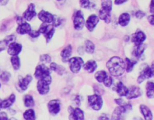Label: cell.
Returning <instances> with one entry per match:
<instances>
[{
  "label": "cell",
  "instance_id": "obj_1",
  "mask_svg": "<svg viewBox=\"0 0 154 120\" xmlns=\"http://www.w3.org/2000/svg\"><path fill=\"white\" fill-rule=\"evenodd\" d=\"M106 67L112 76L118 77L124 73L126 70V64L121 58L113 56L106 62Z\"/></svg>",
  "mask_w": 154,
  "mask_h": 120
},
{
  "label": "cell",
  "instance_id": "obj_2",
  "mask_svg": "<svg viewBox=\"0 0 154 120\" xmlns=\"http://www.w3.org/2000/svg\"><path fill=\"white\" fill-rule=\"evenodd\" d=\"M34 76L38 80H42L48 85H50L51 83L52 78L50 74V70L44 64L38 65L36 67Z\"/></svg>",
  "mask_w": 154,
  "mask_h": 120
},
{
  "label": "cell",
  "instance_id": "obj_3",
  "mask_svg": "<svg viewBox=\"0 0 154 120\" xmlns=\"http://www.w3.org/2000/svg\"><path fill=\"white\" fill-rule=\"evenodd\" d=\"M132 106L130 104L126 103L125 102L117 107L112 112V118L114 119H120L123 118V115L131 111Z\"/></svg>",
  "mask_w": 154,
  "mask_h": 120
},
{
  "label": "cell",
  "instance_id": "obj_4",
  "mask_svg": "<svg viewBox=\"0 0 154 120\" xmlns=\"http://www.w3.org/2000/svg\"><path fill=\"white\" fill-rule=\"evenodd\" d=\"M18 26L16 29V32L21 35L28 34L31 30L30 25L27 23L23 17H17L16 19Z\"/></svg>",
  "mask_w": 154,
  "mask_h": 120
},
{
  "label": "cell",
  "instance_id": "obj_5",
  "mask_svg": "<svg viewBox=\"0 0 154 120\" xmlns=\"http://www.w3.org/2000/svg\"><path fill=\"white\" fill-rule=\"evenodd\" d=\"M88 103L89 106L94 110H99L103 105L102 97L97 94L88 96Z\"/></svg>",
  "mask_w": 154,
  "mask_h": 120
},
{
  "label": "cell",
  "instance_id": "obj_6",
  "mask_svg": "<svg viewBox=\"0 0 154 120\" xmlns=\"http://www.w3.org/2000/svg\"><path fill=\"white\" fill-rule=\"evenodd\" d=\"M69 68L71 71L73 73H78L84 64V61L81 57H73L69 59Z\"/></svg>",
  "mask_w": 154,
  "mask_h": 120
},
{
  "label": "cell",
  "instance_id": "obj_7",
  "mask_svg": "<svg viewBox=\"0 0 154 120\" xmlns=\"http://www.w3.org/2000/svg\"><path fill=\"white\" fill-rule=\"evenodd\" d=\"M153 76H154V66L153 65L150 67L146 66L141 71L137 79V82L141 83L146 79H149Z\"/></svg>",
  "mask_w": 154,
  "mask_h": 120
},
{
  "label": "cell",
  "instance_id": "obj_8",
  "mask_svg": "<svg viewBox=\"0 0 154 120\" xmlns=\"http://www.w3.org/2000/svg\"><path fill=\"white\" fill-rule=\"evenodd\" d=\"M85 24V20L84 17V14L81 10H78L73 18V26L76 30H81L83 28Z\"/></svg>",
  "mask_w": 154,
  "mask_h": 120
},
{
  "label": "cell",
  "instance_id": "obj_9",
  "mask_svg": "<svg viewBox=\"0 0 154 120\" xmlns=\"http://www.w3.org/2000/svg\"><path fill=\"white\" fill-rule=\"evenodd\" d=\"M48 108L52 115H56L60 111V101L58 100H52L48 104Z\"/></svg>",
  "mask_w": 154,
  "mask_h": 120
},
{
  "label": "cell",
  "instance_id": "obj_10",
  "mask_svg": "<svg viewBox=\"0 0 154 120\" xmlns=\"http://www.w3.org/2000/svg\"><path fill=\"white\" fill-rule=\"evenodd\" d=\"M69 112L70 113L69 119L75 120H82L84 119V114L83 111L79 108L73 109L72 107H69Z\"/></svg>",
  "mask_w": 154,
  "mask_h": 120
},
{
  "label": "cell",
  "instance_id": "obj_11",
  "mask_svg": "<svg viewBox=\"0 0 154 120\" xmlns=\"http://www.w3.org/2000/svg\"><path fill=\"white\" fill-rule=\"evenodd\" d=\"M36 14L35 5L34 4H30L28 6L27 9L23 12V17L25 20L30 21L36 16Z\"/></svg>",
  "mask_w": 154,
  "mask_h": 120
},
{
  "label": "cell",
  "instance_id": "obj_12",
  "mask_svg": "<svg viewBox=\"0 0 154 120\" xmlns=\"http://www.w3.org/2000/svg\"><path fill=\"white\" fill-rule=\"evenodd\" d=\"M99 18L95 14H92L88 17L85 22V26L88 31H93L94 30L99 21Z\"/></svg>",
  "mask_w": 154,
  "mask_h": 120
},
{
  "label": "cell",
  "instance_id": "obj_13",
  "mask_svg": "<svg viewBox=\"0 0 154 120\" xmlns=\"http://www.w3.org/2000/svg\"><path fill=\"white\" fill-rule=\"evenodd\" d=\"M22 46L20 44L17 43L15 41L10 43L8 46V50L7 52L10 55L14 56V55H18L21 50H22Z\"/></svg>",
  "mask_w": 154,
  "mask_h": 120
},
{
  "label": "cell",
  "instance_id": "obj_14",
  "mask_svg": "<svg viewBox=\"0 0 154 120\" xmlns=\"http://www.w3.org/2000/svg\"><path fill=\"white\" fill-rule=\"evenodd\" d=\"M54 17L51 13L42 10L40 11L38 14V18L43 23H52L53 20H54Z\"/></svg>",
  "mask_w": 154,
  "mask_h": 120
},
{
  "label": "cell",
  "instance_id": "obj_15",
  "mask_svg": "<svg viewBox=\"0 0 154 120\" xmlns=\"http://www.w3.org/2000/svg\"><path fill=\"white\" fill-rule=\"evenodd\" d=\"M146 36L145 34L142 31H138L134 33L132 37V42H133L135 46L140 45L146 40Z\"/></svg>",
  "mask_w": 154,
  "mask_h": 120
},
{
  "label": "cell",
  "instance_id": "obj_16",
  "mask_svg": "<svg viewBox=\"0 0 154 120\" xmlns=\"http://www.w3.org/2000/svg\"><path fill=\"white\" fill-rule=\"evenodd\" d=\"M141 94L142 92L141 91V89L138 87L132 86L130 88V89H128V92L126 95V98L128 100L135 98L140 97Z\"/></svg>",
  "mask_w": 154,
  "mask_h": 120
},
{
  "label": "cell",
  "instance_id": "obj_17",
  "mask_svg": "<svg viewBox=\"0 0 154 120\" xmlns=\"http://www.w3.org/2000/svg\"><path fill=\"white\" fill-rule=\"evenodd\" d=\"M111 11L103 8H101L99 11V18L103 20L106 23H109L111 22Z\"/></svg>",
  "mask_w": 154,
  "mask_h": 120
},
{
  "label": "cell",
  "instance_id": "obj_18",
  "mask_svg": "<svg viewBox=\"0 0 154 120\" xmlns=\"http://www.w3.org/2000/svg\"><path fill=\"white\" fill-rule=\"evenodd\" d=\"M49 85L45 82L38 80L37 83V89L38 93L41 95H45L49 91Z\"/></svg>",
  "mask_w": 154,
  "mask_h": 120
},
{
  "label": "cell",
  "instance_id": "obj_19",
  "mask_svg": "<svg viewBox=\"0 0 154 120\" xmlns=\"http://www.w3.org/2000/svg\"><path fill=\"white\" fill-rule=\"evenodd\" d=\"M32 80V77L30 75H26L25 77L21 78L19 80V86L22 91H25L27 88L29 83Z\"/></svg>",
  "mask_w": 154,
  "mask_h": 120
},
{
  "label": "cell",
  "instance_id": "obj_20",
  "mask_svg": "<svg viewBox=\"0 0 154 120\" xmlns=\"http://www.w3.org/2000/svg\"><path fill=\"white\" fill-rule=\"evenodd\" d=\"M72 46L70 44L67 46L64 49H63V50L61 52V56L63 62H66L69 61L72 55Z\"/></svg>",
  "mask_w": 154,
  "mask_h": 120
},
{
  "label": "cell",
  "instance_id": "obj_21",
  "mask_svg": "<svg viewBox=\"0 0 154 120\" xmlns=\"http://www.w3.org/2000/svg\"><path fill=\"white\" fill-rule=\"evenodd\" d=\"M140 109L141 113L143 115L145 119H147V120L152 119L153 118L152 113L147 106H145L144 104H141L140 106Z\"/></svg>",
  "mask_w": 154,
  "mask_h": 120
},
{
  "label": "cell",
  "instance_id": "obj_22",
  "mask_svg": "<svg viewBox=\"0 0 154 120\" xmlns=\"http://www.w3.org/2000/svg\"><path fill=\"white\" fill-rule=\"evenodd\" d=\"M84 68L89 73H93L97 68V64L94 60H89L84 64Z\"/></svg>",
  "mask_w": 154,
  "mask_h": 120
},
{
  "label": "cell",
  "instance_id": "obj_23",
  "mask_svg": "<svg viewBox=\"0 0 154 120\" xmlns=\"http://www.w3.org/2000/svg\"><path fill=\"white\" fill-rule=\"evenodd\" d=\"M116 92L120 97L126 96L128 92V88L125 86L123 83L119 82L116 86Z\"/></svg>",
  "mask_w": 154,
  "mask_h": 120
},
{
  "label": "cell",
  "instance_id": "obj_24",
  "mask_svg": "<svg viewBox=\"0 0 154 120\" xmlns=\"http://www.w3.org/2000/svg\"><path fill=\"white\" fill-rule=\"evenodd\" d=\"M130 15L127 13H122L119 18V23L122 26H127L130 21Z\"/></svg>",
  "mask_w": 154,
  "mask_h": 120
},
{
  "label": "cell",
  "instance_id": "obj_25",
  "mask_svg": "<svg viewBox=\"0 0 154 120\" xmlns=\"http://www.w3.org/2000/svg\"><path fill=\"white\" fill-rule=\"evenodd\" d=\"M15 100H16L15 95L14 94L10 95V96L8 98L4 100V101H2V104H1L2 109H7L10 107L15 101Z\"/></svg>",
  "mask_w": 154,
  "mask_h": 120
},
{
  "label": "cell",
  "instance_id": "obj_26",
  "mask_svg": "<svg viewBox=\"0 0 154 120\" xmlns=\"http://www.w3.org/2000/svg\"><path fill=\"white\" fill-rule=\"evenodd\" d=\"M53 26H54L52 25H51L50 23H43L38 29V31L40 32V34L45 35L54 28Z\"/></svg>",
  "mask_w": 154,
  "mask_h": 120
},
{
  "label": "cell",
  "instance_id": "obj_27",
  "mask_svg": "<svg viewBox=\"0 0 154 120\" xmlns=\"http://www.w3.org/2000/svg\"><path fill=\"white\" fill-rule=\"evenodd\" d=\"M146 95L149 98H154V82H148L146 84Z\"/></svg>",
  "mask_w": 154,
  "mask_h": 120
},
{
  "label": "cell",
  "instance_id": "obj_28",
  "mask_svg": "<svg viewBox=\"0 0 154 120\" xmlns=\"http://www.w3.org/2000/svg\"><path fill=\"white\" fill-rule=\"evenodd\" d=\"M50 68L51 70L55 71L60 75H62L63 73L65 71V69L61 65L57 64L55 62H52L50 64Z\"/></svg>",
  "mask_w": 154,
  "mask_h": 120
},
{
  "label": "cell",
  "instance_id": "obj_29",
  "mask_svg": "<svg viewBox=\"0 0 154 120\" xmlns=\"http://www.w3.org/2000/svg\"><path fill=\"white\" fill-rule=\"evenodd\" d=\"M145 49H146V46L143 44V43L140 45L135 46V47L134 50V55L137 58L140 57L143 54V53L144 52Z\"/></svg>",
  "mask_w": 154,
  "mask_h": 120
},
{
  "label": "cell",
  "instance_id": "obj_30",
  "mask_svg": "<svg viewBox=\"0 0 154 120\" xmlns=\"http://www.w3.org/2000/svg\"><path fill=\"white\" fill-rule=\"evenodd\" d=\"M11 65L13 66V68L15 70H17L20 68V58L17 55H14L11 57L10 59Z\"/></svg>",
  "mask_w": 154,
  "mask_h": 120
},
{
  "label": "cell",
  "instance_id": "obj_31",
  "mask_svg": "<svg viewBox=\"0 0 154 120\" xmlns=\"http://www.w3.org/2000/svg\"><path fill=\"white\" fill-rule=\"evenodd\" d=\"M23 118L26 120H34L35 119V112L33 109H30L28 110H26L23 113Z\"/></svg>",
  "mask_w": 154,
  "mask_h": 120
},
{
  "label": "cell",
  "instance_id": "obj_32",
  "mask_svg": "<svg viewBox=\"0 0 154 120\" xmlns=\"http://www.w3.org/2000/svg\"><path fill=\"white\" fill-rule=\"evenodd\" d=\"M106 76H107V74H106L105 71L100 70V71H97L95 73L94 77L99 82L102 83V82H103V81L104 80V79H105V78L106 77Z\"/></svg>",
  "mask_w": 154,
  "mask_h": 120
},
{
  "label": "cell",
  "instance_id": "obj_33",
  "mask_svg": "<svg viewBox=\"0 0 154 120\" xmlns=\"http://www.w3.org/2000/svg\"><path fill=\"white\" fill-rule=\"evenodd\" d=\"M85 51L88 53L91 54L94 52L95 46L93 44V43L90 40H86L85 43Z\"/></svg>",
  "mask_w": 154,
  "mask_h": 120
},
{
  "label": "cell",
  "instance_id": "obj_34",
  "mask_svg": "<svg viewBox=\"0 0 154 120\" xmlns=\"http://www.w3.org/2000/svg\"><path fill=\"white\" fill-rule=\"evenodd\" d=\"M24 104L27 107H31L34 105V101L30 95H26L24 97Z\"/></svg>",
  "mask_w": 154,
  "mask_h": 120
},
{
  "label": "cell",
  "instance_id": "obj_35",
  "mask_svg": "<svg viewBox=\"0 0 154 120\" xmlns=\"http://www.w3.org/2000/svg\"><path fill=\"white\" fill-rule=\"evenodd\" d=\"M125 60H126V70L127 72L129 73V72L132 71V70L134 68V65L137 64V62L132 61V60H131V59H129V58H127L125 59Z\"/></svg>",
  "mask_w": 154,
  "mask_h": 120
},
{
  "label": "cell",
  "instance_id": "obj_36",
  "mask_svg": "<svg viewBox=\"0 0 154 120\" xmlns=\"http://www.w3.org/2000/svg\"><path fill=\"white\" fill-rule=\"evenodd\" d=\"M101 7L109 11H111L112 2L111 0H101Z\"/></svg>",
  "mask_w": 154,
  "mask_h": 120
},
{
  "label": "cell",
  "instance_id": "obj_37",
  "mask_svg": "<svg viewBox=\"0 0 154 120\" xmlns=\"http://www.w3.org/2000/svg\"><path fill=\"white\" fill-rule=\"evenodd\" d=\"M10 76L11 74L9 72L4 71L0 75V79L4 83H6L9 80L10 78Z\"/></svg>",
  "mask_w": 154,
  "mask_h": 120
},
{
  "label": "cell",
  "instance_id": "obj_38",
  "mask_svg": "<svg viewBox=\"0 0 154 120\" xmlns=\"http://www.w3.org/2000/svg\"><path fill=\"white\" fill-rule=\"evenodd\" d=\"M40 60L43 64L45 63H50L51 61V58L48 54L42 55L40 57Z\"/></svg>",
  "mask_w": 154,
  "mask_h": 120
},
{
  "label": "cell",
  "instance_id": "obj_39",
  "mask_svg": "<svg viewBox=\"0 0 154 120\" xmlns=\"http://www.w3.org/2000/svg\"><path fill=\"white\" fill-rule=\"evenodd\" d=\"M103 83L106 87H109L112 85V80L111 77L107 75L106 76V77L105 78L104 80L103 81Z\"/></svg>",
  "mask_w": 154,
  "mask_h": 120
},
{
  "label": "cell",
  "instance_id": "obj_40",
  "mask_svg": "<svg viewBox=\"0 0 154 120\" xmlns=\"http://www.w3.org/2000/svg\"><path fill=\"white\" fill-rule=\"evenodd\" d=\"M15 40H16V37L13 35H10L7 36L4 40L6 42V43L8 46L10 43H11L13 42H14Z\"/></svg>",
  "mask_w": 154,
  "mask_h": 120
},
{
  "label": "cell",
  "instance_id": "obj_41",
  "mask_svg": "<svg viewBox=\"0 0 154 120\" xmlns=\"http://www.w3.org/2000/svg\"><path fill=\"white\" fill-rule=\"evenodd\" d=\"M79 1L81 7L84 8H87L90 5V0H79Z\"/></svg>",
  "mask_w": 154,
  "mask_h": 120
},
{
  "label": "cell",
  "instance_id": "obj_42",
  "mask_svg": "<svg viewBox=\"0 0 154 120\" xmlns=\"http://www.w3.org/2000/svg\"><path fill=\"white\" fill-rule=\"evenodd\" d=\"M54 32H55V29L53 28L51 31H49L46 35H45L47 43H48V42L51 40V38H52V37H53V35H54Z\"/></svg>",
  "mask_w": 154,
  "mask_h": 120
},
{
  "label": "cell",
  "instance_id": "obj_43",
  "mask_svg": "<svg viewBox=\"0 0 154 120\" xmlns=\"http://www.w3.org/2000/svg\"><path fill=\"white\" fill-rule=\"evenodd\" d=\"M28 34L29 35L30 37H31L32 38H37L38 37L40 36V32L38 31H36V30H31Z\"/></svg>",
  "mask_w": 154,
  "mask_h": 120
},
{
  "label": "cell",
  "instance_id": "obj_44",
  "mask_svg": "<svg viewBox=\"0 0 154 120\" xmlns=\"http://www.w3.org/2000/svg\"><path fill=\"white\" fill-rule=\"evenodd\" d=\"M61 24V20L60 18L58 17H54V20L52 22V25L54 26H58Z\"/></svg>",
  "mask_w": 154,
  "mask_h": 120
},
{
  "label": "cell",
  "instance_id": "obj_45",
  "mask_svg": "<svg viewBox=\"0 0 154 120\" xmlns=\"http://www.w3.org/2000/svg\"><path fill=\"white\" fill-rule=\"evenodd\" d=\"M135 17H137V18H138V19H142L144 16H145V13L143 12V11H140V10H139V11H137L136 13H135Z\"/></svg>",
  "mask_w": 154,
  "mask_h": 120
},
{
  "label": "cell",
  "instance_id": "obj_46",
  "mask_svg": "<svg viewBox=\"0 0 154 120\" xmlns=\"http://www.w3.org/2000/svg\"><path fill=\"white\" fill-rule=\"evenodd\" d=\"M7 46H8V45L4 40L0 41V52H2V50H5L6 47H7Z\"/></svg>",
  "mask_w": 154,
  "mask_h": 120
},
{
  "label": "cell",
  "instance_id": "obj_47",
  "mask_svg": "<svg viewBox=\"0 0 154 120\" xmlns=\"http://www.w3.org/2000/svg\"><path fill=\"white\" fill-rule=\"evenodd\" d=\"M0 119L1 120H7L8 119V116L6 113L4 112H0Z\"/></svg>",
  "mask_w": 154,
  "mask_h": 120
},
{
  "label": "cell",
  "instance_id": "obj_48",
  "mask_svg": "<svg viewBox=\"0 0 154 120\" xmlns=\"http://www.w3.org/2000/svg\"><path fill=\"white\" fill-rule=\"evenodd\" d=\"M147 19L149 23L152 25H154V14H152V15L149 16Z\"/></svg>",
  "mask_w": 154,
  "mask_h": 120
},
{
  "label": "cell",
  "instance_id": "obj_49",
  "mask_svg": "<svg viewBox=\"0 0 154 120\" xmlns=\"http://www.w3.org/2000/svg\"><path fill=\"white\" fill-rule=\"evenodd\" d=\"M150 12L154 14V0H151L150 4Z\"/></svg>",
  "mask_w": 154,
  "mask_h": 120
},
{
  "label": "cell",
  "instance_id": "obj_50",
  "mask_svg": "<svg viewBox=\"0 0 154 120\" xmlns=\"http://www.w3.org/2000/svg\"><path fill=\"white\" fill-rule=\"evenodd\" d=\"M128 0H115L114 1V4L116 5H121L125 2H126Z\"/></svg>",
  "mask_w": 154,
  "mask_h": 120
},
{
  "label": "cell",
  "instance_id": "obj_51",
  "mask_svg": "<svg viewBox=\"0 0 154 120\" xmlns=\"http://www.w3.org/2000/svg\"><path fill=\"white\" fill-rule=\"evenodd\" d=\"M8 2V0H0V5H5Z\"/></svg>",
  "mask_w": 154,
  "mask_h": 120
},
{
  "label": "cell",
  "instance_id": "obj_52",
  "mask_svg": "<svg viewBox=\"0 0 154 120\" xmlns=\"http://www.w3.org/2000/svg\"><path fill=\"white\" fill-rule=\"evenodd\" d=\"M1 104H2V100L0 99V109H2V107H1Z\"/></svg>",
  "mask_w": 154,
  "mask_h": 120
},
{
  "label": "cell",
  "instance_id": "obj_53",
  "mask_svg": "<svg viewBox=\"0 0 154 120\" xmlns=\"http://www.w3.org/2000/svg\"><path fill=\"white\" fill-rule=\"evenodd\" d=\"M0 88H1V83H0Z\"/></svg>",
  "mask_w": 154,
  "mask_h": 120
},
{
  "label": "cell",
  "instance_id": "obj_54",
  "mask_svg": "<svg viewBox=\"0 0 154 120\" xmlns=\"http://www.w3.org/2000/svg\"><path fill=\"white\" fill-rule=\"evenodd\" d=\"M57 1H61V0H57Z\"/></svg>",
  "mask_w": 154,
  "mask_h": 120
}]
</instances>
